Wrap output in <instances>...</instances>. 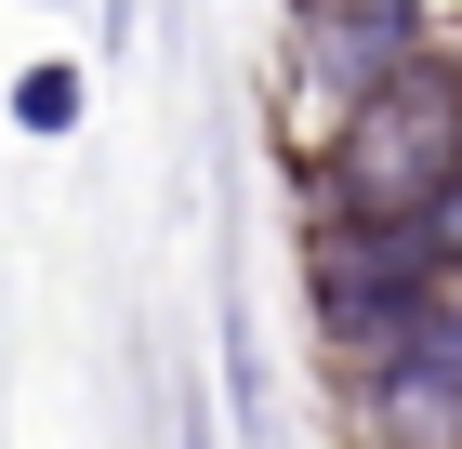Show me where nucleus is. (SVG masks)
<instances>
[{"label":"nucleus","mask_w":462,"mask_h":449,"mask_svg":"<svg viewBox=\"0 0 462 449\" xmlns=\"http://www.w3.org/2000/svg\"><path fill=\"white\" fill-rule=\"evenodd\" d=\"M0 106H14V133H40V145H53V133H79V106H93V80H79V67H27V80H14Z\"/></svg>","instance_id":"nucleus-5"},{"label":"nucleus","mask_w":462,"mask_h":449,"mask_svg":"<svg viewBox=\"0 0 462 449\" xmlns=\"http://www.w3.org/2000/svg\"><path fill=\"white\" fill-rule=\"evenodd\" d=\"M344 410L370 423V449H462V291L410 304L383 344L344 357Z\"/></svg>","instance_id":"nucleus-3"},{"label":"nucleus","mask_w":462,"mask_h":449,"mask_svg":"<svg viewBox=\"0 0 462 449\" xmlns=\"http://www.w3.org/2000/svg\"><path fill=\"white\" fill-rule=\"evenodd\" d=\"M318 225H449L462 211V53H410L396 80L330 106L318 159H304Z\"/></svg>","instance_id":"nucleus-1"},{"label":"nucleus","mask_w":462,"mask_h":449,"mask_svg":"<svg viewBox=\"0 0 462 449\" xmlns=\"http://www.w3.org/2000/svg\"><path fill=\"white\" fill-rule=\"evenodd\" d=\"M423 40H436V14H423V0H291V67L318 80L330 106H344V93H370V80H396Z\"/></svg>","instance_id":"nucleus-4"},{"label":"nucleus","mask_w":462,"mask_h":449,"mask_svg":"<svg viewBox=\"0 0 462 449\" xmlns=\"http://www.w3.org/2000/svg\"><path fill=\"white\" fill-rule=\"evenodd\" d=\"M462 291V211L449 225H304V304H318V344L356 357L383 344L410 304Z\"/></svg>","instance_id":"nucleus-2"}]
</instances>
